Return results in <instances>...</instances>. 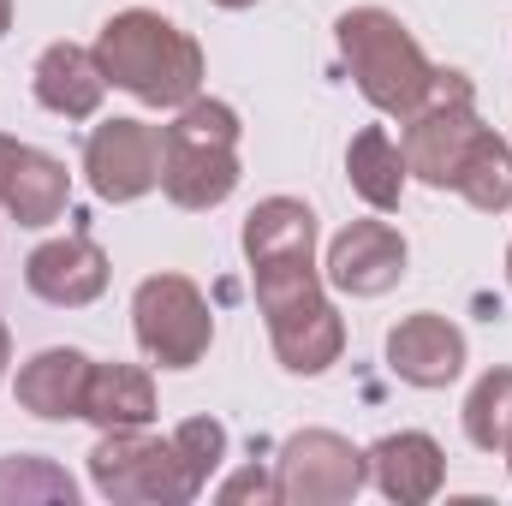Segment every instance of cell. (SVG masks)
Returning a JSON list of instances; mask_svg holds the SVG:
<instances>
[{
    "label": "cell",
    "instance_id": "cell-13",
    "mask_svg": "<svg viewBox=\"0 0 512 506\" xmlns=\"http://www.w3.org/2000/svg\"><path fill=\"white\" fill-rule=\"evenodd\" d=\"M108 251L90 239V233H66V239H48L24 256V286L54 304V310H84L108 292Z\"/></svg>",
    "mask_w": 512,
    "mask_h": 506
},
{
    "label": "cell",
    "instance_id": "cell-17",
    "mask_svg": "<svg viewBox=\"0 0 512 506\" xmlns=\"http://www.w3.org/2000/svg\"><path fill=\"white\" fill-rule=\"evenodd\" d=\"M245 262L268 268V262H316V209L298 197H262L245 215Z\"/></svg>",
    "mask_w": 512,
    "mask_h": 506
},
{
    "label": "cell",
    "instance_id": "cell-2",
    "mask_svg": "<svg viewBox=\"0 0 512 506\" xmlns=\"http://www.w3.org/2000/svg\"><path fill=\"white\" fill-rule=\"evenodd\" d=\"M251 280L280 370H292V376L334 370L340 352H346V322L328 298L322 268L316 262H268V268H251Z\"/></svg>",
    "mask_w": 512,
    "mask_h": 506
},
{
    "label": "cell",
    "instance_id": "cell-9",
    "mask_svg": "<svg viewBox=\"0 0 512 506\" xmlns=\"http://www.w3.org/2000/svg\"><path fill=\"white\" fill-rule=\"evenodd\" d=\"M84 173L102 203H137L161 185V131L149 120L114 114L84 137Z\"/></svg>",
    "mask_w": 512,
    "mask_h": 506
},
{
    "label": "cell",
    "instance_id": "cell-1",
    "mask_svg": "<svg viewBox=\"0 0 512 506\" xmlns=\"http://www.w3.org/2000/svg\"><path fill=\"white\" fill-rule=\"evenodd\" d=\"M96 60L108 72V90H126L143 108H185L203 96V48L191 30H179L173 18L149 12V6H126L102 24L96 36Z\"/></svg>",
    "mask_w": 512,
    "mask_h": 506
},
{
    "label": "cell",
    "instance_id": "cell-26",
    "mask_svg": "<svg viewBox=\"0 0 512 506\" xmlns=\"http://www.w3.org/2000/svg\"><path fill=\"white\" fill-rule=\"evenodd\" d=\"M12 30V0H0V36Z\"/></svg>",
    "mask_w": 512,
    "mask_h": 506
},
{
    "label": "cell",
    "instance_id": "cell-5",
    "mask_svg": "<svg viewBox=\"0 0 512 506\" xmlns=\"http://www.w3.org/2000/svg\"><path fill=\"white\" fill-rule=\"evenodd\" d=\"M90 489L114 506H185L209 495L191 477L179 441L149 429H102V441L90 447Z\"/></svg>",
    "mask_w": 512,
    "mask_h": 506
},
{
    "label": "cell",
    "instance_id": "cell-27",
    "mask_svg": "<svg viewBox=\"0 0 512 506\" xmlns=\"http://www.w3.org/2000/svg\"><path fill=\"white\" fill-rule=\"evenodd\" d=\"M215 6H227V12H245V6H256V0H215Z\"/></svg>",
    "mask_w": 512,
    "mask_h": 506
},
{
    "label": "cell",
    "instance_id": "cell-18",
    "mask_svg": "<svg viewBox=\"0 0 512 506\" xmlns=\"http://www.w3.org/2000/svg\"><path fill=\"white\" fill-rule=\"evenodd\" d=\"M155 376L143 364H96L84 387V423L96 429H149L155 423Z\"/></svg>",
    "mask_w": 512,
    "mask_h": 506
},
{
    "label": "cell",
    "instance_id": "cell-15",
    "mask_svg": "<svg viewBox=\"0 0 512 506\" xmlns=\"http://www.w3.org/2000/svg\"><path fill=\"white\" fill-rule=\"evenodd\" d=\"M364 459H370V483L399 506L435 501L441 483H447V453H441V441L423 435V429H393V435H382Z\"/></svg>",
    "mask_w": 512,
    "mask_h": 506
},
{
    "label": "cell",
    "instance_id": "cell-25",
    "mask_svg": "<svg viewBox=\"0 0 512 506\" xmlns=\"http://www.w3.org/2000/svg\"><path fill=\"white\" fill-rule=\"evenodd\" d=\"M6 364H12V334H6V322H0V381H6Z\"/></svg>",
    "mask_w": 512,
    "mask_h": 506
},
{
    "label": "cell",
    "instance_id": "cell-4",
    "mask_svg": "<svg viewBox=\"0 0 512 506\" xmlns=\"http://www.w3.org/2000/svg\"><path fill=\"white\" fill-rule=\"evenodd\" d=\"M334 42H340V54H346V72H352L358 96H364L376 114L405 120V114L423 102V90H429V78H435V60H429L423 42L399 24V12H387V6H352V12L334 18Z\"/></svg>",
    "mask_w": 512,
    "mask_h": 506
},
{
    "label": "cell",
    "instance_id": "cell-11",
    "mask_svg": "<svg viewBox=\"0 0 512 506\" xmlns=\"http://www.w3.org/2000/svg\"><path fill=\"white\" fill-rule=\"evenodd\" d=\"M72 203V173L60 155L36 149V143H18V137H0V209L18 221V227H54Z\"/></svg>",
    "mask_w": 512,
    "mask_h": 506
},
{
    "label": "cell",
    "instance_id": "cell-10",
    "mask_svg": "<svg viewBox=\"0 0 512 506\" xmlns=\"http://www.w3.org/2000/svg\"><path fill=\"white\" fill-rule=\"evenodd\" d=\"M405 262H411V245H405V233L393 221H352L328 245L322 280L334 292H352V298H382L405 280Z\"/></svg>",
    "mask_w": 512,
    "mask_h": 506
},
{
    "label": "cell",
    "instance_id": "cell-21",
    "mask_svg": "<svg viewBox=\"0 0 512 506\" xmlns=\"http://www.w3.org/2000/svg\"><path fill=\"white\" fill-rule=\"evenodd\" d=\"M459 423H465V441L477 453H507V441H512V370L477 376V387L465 393Z\"/></svg>",
    "mask_w": 512,
    "mask_h": 506
},
{
    "label": "cell",
    "instance_id": "cell-24",
    "mask_svg": "<svg viewBox=\"0 0 512 506\" xmlns=\"http://www.w3.org/2000/svg\"><path fill=\"white\" fill-rule=\"evenodd\" d=\"M215 501H227V506H239V501L280 506V477H274V471H256V465H245V471H233V477L215 489Z\"/></svg>",
    "mask_w": 512,
    "mask_h": 506
},
{
    "label": "cell",
    "instance_id": "cell-8",
    "mask_svg": "<svg viewBox=\"0 0 512 506\" xmlns=\"http://www.w3.org/2000/svg\"><path fill=\"white\" fill-rule=\"evenodd\" d=\"M274 477H280V506H346L364 495L370 459L334 429H298L286 435Z\"/></svg>",
    "mask_w": 512,
    "mask_h": 506
},
{
    "label": "cell",
    "instance_id": "cell-7",
    "mask_svg": "<svg viewBox=\"0 0 512 506\" xmlns=\"http://www.w3.org/2000/svg\"><path fill=\"white\" fill-rule=\"evenodd\" d=\"M131 328L149 364L161 370H197L215 346V310L185 274H149L131 292Z\"/></svg>",
    "mask_w": 512,
    "mask_h": 506
},
{
    "label": "cell",
    "instance_id": "cell-23",
    "mask_svg": "<svg viewBox=\"0 0 512 506\" xmlns=\"http://www.w3.org/2000/svg\"><path fill=\"white\" fill-rule=\"evenodd\" d=\"M173 441H179V453H185L191 477L209 489V477L227 465V423H221V417H185V423L173 429Z\"/></svg>",
    "mask_w": 512,
    "mask_h": 506
},
{
    "label": "cell",
    "instance_id": "cell-6",
    "mask_svg": "<svg viewBox=\"0 0 512 506\" xmlns=\"http://www.w3.org/2000/svg\"><path fill=\"white\" fill-rule=\"evenodd\" d=\"M483 131L489 126L477 120V90H471V78L435 66L423 102L405 114V137H399L411 179H423V185H435V191H453V179H459V167H465V155H471V143H477Z\"/></svg>",
    "mask_w": 512,
    "mask_h": 506
},
{
    "label": "cell",
    "instance_id": "cell-3",
    "mask_svg": "<svg viewBox=\"0 0 512 506\" xmlns=\"http://www.w3.org/2000/svg\"><path fill=\"white\" fill-rule=\"evenodd\" d=\"M239 108L197 96L173 108V126H161V191L173 209H221L239 191Z\"/></svg>",
    "mask_w": 512,
    "mask_h": 506
},
{
    "label": "cell",
    "instance_id": "cell-16",
    "mask_svg": "<svg viewBox=\"0 0 512 506\" xmlns=\"http://www.w3.org/2000/svg\"><path fill=\"white\" fill-rule=\"evenodd\" d=\"M96 358L78 352V346H42L36 358L18 364V405L42 423H66V417H84V387H90Z\"/></svg>",
    "mask_w": 512,
    "mask_h": 506
},
{
    "label": "cell",
    "instance_id": "cell-28",
    "mask_svg": "<svg viewBox=\"0 0 512 506\" xmlns=\"http://www.w3.org/2000/svg\"><path fill=\"white\" fill-rule=\"evenodd\" d=\"M507 286H512V245H507Z\"/></svg>",
    "mask_w": 512,
    "mask_h": 506
},
{
    "label": "cell",
    "instance_id": "cell-14",
    "mask_svg": "<svg viewBox=\"0 0 512 506\" xmlns=\"http://www.w3.org/2000/svg\"><path fill=\"white\" fill-rule=\"evenodd\" d=\"M30 90L48 114L60 120H96L102 102H108V72L96 60V48H78V42H48L36 54V72H30Z\"/></svg>",
    "mask_w": 512,
    "mask_h": 506
},
{
    "label": "cell",
    "instance_id": "cell-20",
    "mask_svg": "<svg viewBox=\"0 0 512 506\" xmlns=\"http://www.w3.org/2000/svg\"><path fill=\"white\" fill-rule=\"evenodd\" d=\"M453 191H459L471 209H483V215H507L512 209V143L501 131H483V137L471 143V155H465Z\"/></svg>",
    "mask_w": 512,
    "mask_h": 506
},
{
    "label": "cell",
    "instance_id": "cell-12",
    "mask_svg": "<svg viewBox=\"0 0 512 506\" xmlns=\"http://www.w3.org/2000/svg\"><path fill=\"white\" fill-rule=\"evenodd\" d=\"M387 370L405 381V387H453L465 376V328L435 316V310H417V316H399L387 328Z\"/></svg>",
    "mask_w": 512,
    "mask_h": 506
},
{
    "label": "cell",
    "instance_id": "cell-22",
    "mask_svg": "<svg viewBox=\"0 0 512 506\" xmlns=\"http://www.w3.org/2000/svg\"><path fill=\"white\" fill-rule=\"evenodd\" d=\"M78 501V483L42 459V453H12L0 459V506H72Z\"/></svg>",
    "mask_w": 512,
    "mask_h": 506
},
{
    "label": "cell",
    "instance_id": "cell-19",
    "mask_svg": "<svg viewBox=\"0 0 512 506\" xmlns=\"http://www.w3.org/2000/svg\"><path fill=\"white\" fill-rule=\"evenodd\" d=\"M346 179H352V191H358L376 215H393V209H399L411 167H405V149L393 143V131L364 126L352 143H346Z\"/></svg>",
    "mask_w": 512,
    "mask_h": 506
},
{
    "label": "cell",
    "instance_id": "cell-29",
    "mask_svg": "<svg viewBox=\"0 0 512 506\" xmlns=\"http://www.w3.org/2000/svg\"><path fill=\"white\" fill-rule=\"evenodd\" d=\"M507 471H512V441H507Z\"/></svg>",
    "mask_w": 512,
    "mask_h": 506
}]
</instances>
